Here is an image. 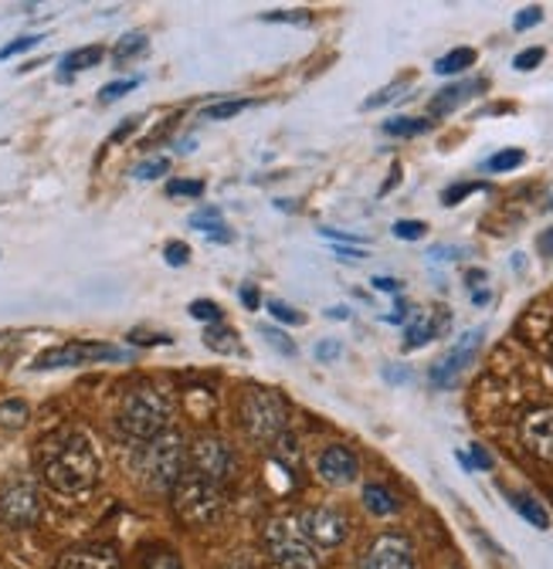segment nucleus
Instances as JSON below:
<instances>
[{
	"instance_id": "nucleus-1",
	"label": "nucleus",
	"mask_w": 553,
	"mask_h": 569,
	"mask_svg": "<svg viewBox=\"0 0 553 569\" xmlns=\"http://www.w3.org/2000/svg\"><path fill=\"white\" fill-rule=\"evenodd\" d=\"M38 471L58 495H82L99 478V458L92 441L79 431H58L38 448Z\"/></svg>"
},
{
	"instance_id": "nucleus-2",
	"label": "nucleus",
	"mask_w": 553,
	"mask_h": 569,
	"mask_svg": "<svg viewBox=\"0 0 553 569\" xmlns=\"http://www.w3.org/2000/svg\"><path fill=\"white\" fill-rule=\"evenodd\" d=\"M187 445L177 431H164L160 438L147 441L136 455V475L157 491H174L187 475Z\"/></svg>"
},
{
	"instance_id": "nucleus-3",
	"label": "nucleus",
	"mask_w": 553,
	"mask_h": 569,
	"mask_svg": "<svg viewBox=\"0 0 553 569\" xmlns=\"http://www.w3.org/2000/svg\"><path fill=\"white\" fill-rule=\"evenodd\" d=\"M170 423V400L160 390L140 387L122 397L119 403V431L132 441H154Z\"/></svg>"
},
{
	"instance_id": "nucleus-4",
	"label": "nucleus",
	"mask_w": 553,
	"mask_h": 569,
	"mask_svg": "<svg viewBox=\"0 0 553 569\" xmlns=\"http://www.w3.org/2000/svg\"><path fill=\"white\" fill-rule=\"evenodd\" d=\"M174 512L190 529L215 526L225 516V488L197 475H184L174 488Z\"/></svg>"
},
{
	"instance_id": "nucleus-5",
	"label": "nucleus",
	"mask_w": 553,
	"mask_h": 569,
	"mask_svg": "<svg viewBox=\"0 0 553 569\" xmlns=\"http://www.w3.org/2000/svg\"><path fill=\"white\" fill-rule=\"evenodd\" d=\"M238 413H241L245 435H248L255 445H268V441H275V438H283L286 420H289L286 400H283L279 393H275V390H261V387L245 390Z\"/></svg>"
},
{
	"instance_id": "nucleus-6",
	"label": "nucleus",
	"mask_w": 553,
	"mask_h": 569,
	"mask_svg": "<svg viewBox=\"0 0 553 569\" xmlns=\"http://www.w3.org/2000/svg\"><path fill=\"white\" fill-rule=\"evenodd\" d=\"M265 546L275 566L283 569H319V549L303 536L296 519H271L265 529Z\"/></svg>"
},
{
	"instance_id": "nucleus-7",
	"label": "nucleus",
	"mask_w": 553,
	"mask_h": 569,
	"mask_svg": "<svg viewBox=\"0 0 553 569\" xmlns=\"http://www.w3.org/2000/svg\"><path fill=\"white\" fill-rule=\"evenodd\" d=\"M187 461H190L197 478H207V481H215V485H225L235 475V455L215 435H200L194 441V448H187Z\"/></svg>"
},
{
	"instance_id": "nucleus-8",
	"label": "nucleus",
	"mask_w": 553,
	"mask_h": 569,
	"mask_svg": "<svg viewBox=\"0 0 553 569\" xmlns=\"http://www.w3.org/2000/svg\"><path fill=\"white\" fill-rule=\"evenodd\" d=\"M99 360H126V352L116 346H102V342H65V346L41 352L34 360V370L86 367V363H99Z\"/></svg>"
},
{
	"instance_id": "nucleus-9",
	"label": "nucleus",
	"mask_w": 553,
	"mask_h": 569,
	"mask_svg": "<svg viewBox=\"0 0 553 569\" xmlns=\"http://www.w3.org/2000/svg\"><path fill=\"white\" fill-rule=\"evenodd\" d=\"M482 339H486V329H468V332H462L458 339H455V346L442 356V360L432 367V383L435 387H442V390H448V387H455L458 383V377L472 367V360L478 356V349H482Z\"/></svg>"
},
{
	"instance_id": "nucleus-10",
	"label": "nucleus",
	"mask_w": 553,
	"mask_h": 569,
	"mask_svg": "<svg viewBox=\"0 0 553 569\" xmlns=\"http://www.w3.org/2000/svg\"><path fill=\"white\" fill-rule=\"evenodd\" d=\"M296 522H299L303 536H306L316 549H336V546L347 542V536H350L347 516L336 512V509H329V506L306 509Z\"/></svg>"
},
{
	"instance_id": "nucleus-11",
	"label": "nucleus",
	"mask_w": 553,
	"mask_h": 569,
	"mask_svg": "<svg viewBox=\"0 0 553 569\" xmlns=\"http://www.w3.org/2000/svg\"><path fill=\"white\" fill-rule=\"evenodd\" d=\"M41 519V495L28 481H14L0 491V522L8 529H31Z\"/></svg>"
},
{
	"instance_id": "nucleus-12",
	"label": "nucleus",
	"mask_w": 553,
	"mask_h": 569,
	"mask_svg": "<svg viewBox=\"0 0 553 569\" xmlns=\"http://www.w3.org/2000/svg\"><path fill=\"white\" fill-rule=\"evenodd\" d=\"M357 569H414V549L404 536L384 532L367 546Z\"/></svg>"
},
{
	"instance_id": "nucleus-13",
	"label": "nucleus",
	"mask_w": 553,
	"mask_h": 569,
	"mask_svg": "<svg viewBox=\"0 0 553 569\" xmlns=\"http://www.w3.org/2000/svg\"><path fill=\"white\" fill-rule=\"evenodd\" d=\"M520 438L536 458L553 461V407L530 410L520 423Z\"/></svg>"
},
{
	"instance_id": "nucleus-14",
	"label": "nucleus",
	"mask_w": 553,
	"mask_h": 569,
	"mask_svg": "<svg viewBox=\"0 0 553 569\" xmlns=\"http://www.w3.org/2000/svg\"><path fill=\"white\" fill-rule=\"evenodd\" d=\"M55 569H122L116 546L109 542H89V546H76L65 549L55 562Z\"/></svg>"
},
{
	"instance_id": "nucleus-15",
	"label": "nucleus",
	"mask_w": 553,
	"mask_h": 569,
	"mask_svg": "<svg viewBox=\"0 0 553 569\" xmlns=\"http://www.w3.org/2000/svg\"><path fill=\"white\" fill-rule=\"evenodd\" d=\"M361 475V461L350 448L333 445L319 455V478L326 485H354Z\"/></svg>"
},
{
	"instance_id": "nucleus-16",
	"label": "nucleus",
	"mask_w": 553,
	"mask_h": 569,
	"mask_svg": "<svg viewBox=\"0 0 553 569\" xmlns=\"http://www.w3.org/2000/svg\"><path fill=\"white\" fill-rule=\"evenodd\" d=\"M486 89V82H455V86H448V89H442V92H435V99L428 102V112L432 116H452L462 102H468L475 92H482Z\"/></svg>"
},
{
	"instance_id": "nucleus-17",
	"label": "nucleus",
	"mask_w": 553,
	"mask_h": 569,
	"mask_svg": "<svg viewBox=\"0 0 553 569\" xmlns=\"http://www.w3.org/2000/svg\"><path fill=\"white\" fill-rule=\"evenodd\" d=\"M435 332H438V326H435L432 312H414L404 326V349H422L425 342L435 339Z\"/></svg>"
},
{
	"instance_id": "nucleus-18",
	"label": "nucleus",
	"mask_w": 553,
	"mask_h": 569,
	"mask_svg": "<svg viewBox=\"0 0 553 569\" xmlns=\"http://www.w3.org/2000/svg\"><path fill=\"white\" fill-rule=\"evenodd\" d=\"M190 228H197L204 238L221 241V244L231 241V234H228V228H225V221H221V210H218V207H204V210H197L194 218H190Z\"/></svg>"
},
{
	"instance_id": "nucleus-19",
	"label": "nucleus",
	"mask_w": 553,
	"mask_h": 569,
	"mask_svg": "<svg viewBox=\"0 0 553 569\" xmlns=\"http://www.w3.org/2000/svg\"><path fill=\"white\" fill-rule=\"evenodd\" d=\"M510 506L530 522V526H536V529H550V516H546V509H543V502H536V498L530 495V491H513L510 495Z\"/></svg>"
},
{
	"instance_id": "nucleus-20",
	"label": "nucleus",
	"mask_w": 553,
	"mask_h": 569,
	"mask_svg": "<svg viewBox=\"0 0 553 569\" xmlns=\"http://www.w3.org/2000/svg\"><path fill=\"white\" fill-rule=\"evenodd\" d=\"M475 48H452L448 54H442L438 61H435V71L438 76H458V71H465V68H472L475 64Z\"/></svg>"
},
{
	"instance_id": "nucleus-21",
	"label": "nucleus",
	"mask_w": 553,
	"mask_h": 569,
	"mask_svg": "<svg viewBox=\"0 0 553 569\" xmlns=\"http://www.w3.org/2000/svg\"><path fill=\"white\" fill-rule=\"evenodd\" d=\"M364 506L374 516H394L397 512V498L384 485H367L364 488Z\"/></svg>"
},
{
	"instance_id": "nucleus-22",
	"label": "nucleus",
	"mask_w": 553,
	"mask_h": 569,
	"mask_svg": "<svg viewBox=\"0 0 553 569\" xmlns=\"http://www.w3.org/2000/svg\"><path fill=\"white\" fill-rule=\"evenodd\" d=\"M204 346L207 349H215V352H221V356H228V352H235L238 349V332L235 329H228V326H207L204 329Z\"/></svg>"
},
{
	"instance_id": "nucleus-23",
	"label": "nucleus",
	"mask_w": 553,
	"mask_h": 569,
	"mask_svg": "<svg viewBox=\"0 0 553 569\" xmlns=\"http://www.w3.org/2000/svg\"><path fill=\"white\" fill-rule=\"evenodd\" d=\"M102 48L99 44H86V48H76V51H68L65 58H61V68L65 71H86V68H96L99 61H102Z\"/></svg>"
},
{
	"instance_id": "nucleus-24",
	"label": "nucleus",
	"mask_w": 553,
	"mask_h": 569,
	"mask_svg": "<svg viewBox=\"0 0 553 569\" xmlns=\"http://www.w3.org/2000/svg\"><path fill=\"white\" fill-rule=\"evenodd\" d=\"M428 129H432L428 119H411V116H397V119H387V122H384V132H387V136H397V139L422 136V132H428Z\"/></svg>"
},
{
	"instance_id": "nucleus-25",
	"label": "nucleus",
	"mask_w": 553,
	"mask_h": 569,
	"mask_svg": "<svg viewBox=\"0 0 553 569\" xmlns=\"http://www.w3.org/2000/svg\"><path fill=\"white\" fill-rule=\"evenodd\" d=\"M144 51H147V34H144V31H129V34H122V38L116 41L112 58H116V61H129V58L144 54Z\"/></svg>"
},
{
	"instance_id": "nucleus-26",
	"label": "nucleus",
	"mask_w": 553,
	"mask_h": 569,
	"mask_svg": "<svg viewBox=\"0 0 553 569\" xmlns=\"http://www.w3.org/2000/svg\"><path fill=\"white\" fill-rule=\"evenodd\" d=\"M28 417H31V410H28V403L18 400V397H11V400L0 403V423H4V427H24Z\"/></svg>"
},
{
	"instance_id": "nucleus-27",
	"label": "nucleus",
	"mask_w": 553,
	"mask_h": 569,
	"mask_svg": "<svg viewBox=\"0 0 553 569\" xmlns=\"http://www.w3.org/2000/svg\"><path fill=\"white\" fill-rule=\"evenodd\" d=\"M411 89V76L407 79H397V82H391L387 89H381L377 96H371L367 102H364V109H381V106H391L394 99H401V92H407Z\"/></svg>"
},
{
	"instance_id": "nucleus-28",
	"label": "nucleus",
	"mask_w": 553,
	"mask_h": 569,
	"mask_svg": "<svg viewBox=\"0 0 553 569\" xmlns=\"http://www.w3.org/2000/svg\"><path fill=\"white\" fill-rule=\"evenodd\" d=\"M526 163V153L523 150H500L496 157H490V173H506V170H516Z\"/></svg>"
},
{
	"instance_id": "nucleus-29",
	"label": "nucleus",
	"mask_w": 553,
	"mask_h": 569,
	"mask_svg": "<svg viewBox=\"0 0 553 569\" xmlns=\"http://www.w3.org/2000/svg\"><path fill=\"white\" fill-rule=\"evenodd\" d=\"M251 102L248 99H235V102H215V106H207L204 109V119H211V122H218V119H235L238 112H245Z\"/></svg>"
},
{
	"instance_id": "nucleus-30",
	"label": "nucleus",
	"mask_w": 553,
	"mask_h": 569,
	"mask_svg": "<svg viewBox=\"0 0 553 569\" xmlns=\"http://www.w3.org/2000/svg\"><path fill=\"white\" fill-rule=\"evenodd\" d=\"M475 190H486V183H478V180H468V183H452V187H445L442 190V203L445 207H455V203H462L468 193H475Z\"/></svg>"
},
{
	"instance_id": "nucleus-31",
	"label": "nucleus",
	"mask_w": 553,
	"mask_h": 569,
	"mask_svg": "<svg viewBox=\"0 0 553 569\" xmlns=\"http://www.w3.org/2000/svg\"><path fill=\"white\" fill-rule=\"evenodd\" d=\"M190 316H194V319H200V322H211V326H218V322L225 319L221 306H218V302H207V299L190 302Z\"/></svg>"
},
{
	"instance_id": "nucleus-32",
	"label": "nucleus",
	"mask_w": 553,
	"mask_h": 569,
	"mask_svg": "<svg viewBox=\"0 0 553 569\" xmlns=\"http://www.w3.org/2000/svg\"><path fill=\"white\" fill-rule=\"evenodd\" d=\"M170 170V160L167 157H157V160H144L140 167L132 170V177L136 180H157V177H164Z\"/></svg>"
},
{
	"instance_id": "nucleus-33",
	"label": "nucleus",
	"mask_w": 553,
	"mask_h": 569,
	"mask_svg": "<svg viewBox=\"0 0 553 569\" xmlns=\"http://www.w3.org/2000/svg\"><path fill=\"white\" fill-rule=\"evenodd\" d=\"M268 312L279 319V322H286V326H303L306 322V316L299 312V309H293V306H286V302H279V299H271L268 302Z\"/></svg>"
},
{
	"instance_id": "nucleus-34",
	"label": "nucleus",
	"mask_w": 553,
	"mask_h": 569,
	"mask_svg": "<svg viewBox=\"0 0 553 569\" xmlns=\"http://www.w3.org/2000/svg\"><path fill=\"white\" fill-rule=\"evenodd\" d=\"M144 569H184V562H180V556H177V552H170V549H157V552H150V556H147Z\"/></svg>"
},
{
	"instance_id": "nucleus-35",
	"label": "nucleus",
	"mask_w": 553,
	"mask_h": 569,
	"mask_svg": "<svg viewBox=\"0 0 553 569\" xmlns=\"http://www.w3.org/2000/svg\"><path fill=\"white\" fill-rule=\"evenodd\" d=\"M425 231H428L425 221H397L394 224V238H401V241H422Z\"/></svg>"
},
{
	"instance_id": "nucleus-36",
	"label": "nucleus",
	"mask_w": 553,
	"mask_h": 569,
	"mask_svg": "<svg viewBox=\"0 0 553 569\" xmlns=\"http://www.w3.org/2000/svg\"><path fill=\"white\" fill-rule=\"evenodd\" d=\"M45 38L41 34H24V38H18V41H11V44H4V48H0V58H14V54H24V51H31V48H38Z\"/></svg>"
},
{
	"instance_id": "nucleus-37",
	"label": "nucleus",
	"mask_w": 553,
	"mask_h": 569,
	"mask_svg": "<svg viewBox=\"0 0 553 569\" xmlns=\"http://www.w3.org/2000/svg\"><path fill=\"white\" fill-rule=\"evenodd\" d=\"M136 86H140V79H119V82H109V86L99 92V99H102V102H116V99H122L126 92H132Z\"/></svg>"
},
{
	"instance_id": "nucleus-38",
	"label": "nucleus",
	"mask_w": 553,
	"mask_h": 569,
	"mask_svg": "<svg viewBox=\"0 0 553 569\" xmlns=\"http://www.w3.org/2000/svg\"><path fill=\"white\" fill-rule=\"evenodd\" d=\"M261 21H268V24H309V14L306 11H268V14H261Z\"/></svg>"
},
{
	"instance_id": "nucleus-39",
	"label": "nucleus",
	"mask_w": 553,
	"mask_h": 569,
	"mask_svg": "<svg viewBox=\"0 0 553 569\" xmlns=\"http://www.w3.org/2000/svg\"><path fill=\"white\" fill-rule=\"evenodd\" d=\"M261 336L275 346V349H279L283 356H296V342L293 339H286L279 329H271V326H261Z\"/></svg>"
},
{
	"instance_id": "nucleus-40",
	"label": "nucleus",
	"mask_w": 553,
	"mask_h": 569,
	"mask_svg": "<svg viewBox=\"0 0 553 569\" xmlns=\"http://www.w3.org/2000/svg\"><path fill=\"white\" fill-rule=\"evenodd\" d=\"M167 193L170 197H200L204 193V183L200 180H170L167 183Z\"/></svg>"
},
{
	"instance_id": "nucleus-41",
	"label": "nucleus",
	"mask_w": 553,
	"mask_h": 569,
	"mask_svg": "<svg viewBox=\"0 0 553 569\" xmlns=\"http://www.w3.org/2000/svg\"><path fill=\"white\" fill-rule=\"evenodd\" d=\"M543 54H546L543 48H526V51H520V54L513 58V68H516V71H533V68L543 61Z\"/></svg>"
},
{
	"instance_id": "nucleus-42",
	"label": "nucleus",
	"mask_w": 553,
	"mask_h": 569,
	"mask_svg": "<svg viewBox=\"0 0 553 569\" xmlns=\"http://www.w3.org/2000/svg\"><path fill=\"white\" fill-rule=\"evenodd\" d=\"M543 21V8H523L516 18H513V28L516 31H530V28H536Z\"/></svg>"
},
{
	"instance_id": "nucleus-43",
	"label": "nucleus",
	"mask_w": 553,
	"mask_h": 569,
	"mask_svg": "<svg viewBox=\"0 0 553 569\" xmlns=\"http://www.w3.org/2000/svg\"><path fill=\"white\" fill-rule=\"evenodd\" d=\"M339 352H343V342H339V339H323V342H316V360H319V363H333Z\"/></svg>"
},
{
	"instance_id": "nucleus-44",
	"label": "nucleus",
	"mask_w": 553,
	"mask_h": 569,
	"mask_svg": "<svg viewBox=\"0 0 553 569\" xmlns=\"http://www.w3.org/2000/svg\"><path fill=\"white\" fill-rule=\"evenodd\" d=\"M164 254H167L170 264H187V261H190V248H187L184 241H170V244L164 248Z\"/></svg>"
},
{
	"instance_id": "nucleus-45",
	"label": "nucleus",
	"mask_w": 553,
	"mask_h": 569,
	"mask_svg": "<svg viewBox=\"0 0 553 569\" xmlns=\"http://www.w3.org/2000/svg\"><path fill=\"white\" fill-rule=\"evenodd\" d=\"M319 234H323V238H329V241H336L339 248H343V244H357V248L364 244V238L347 234V231H336V228H319Z\"/></svg>"
},
{
	"instance_id": "nucleus-46",
	"label": "nucleus",
	"mask_w": 553,
	"mask_h": 569,
	"mask_svg": "<svg viewBox=\"0 0 553 569\" xmlns=\"http://www.w3.org/2000/svg\"><path fill=\"white\" fill-rule=\"evenodd\" d=\"M374 289H377V292L397 296V292H401V281H397V278H387V274H377V278H374Z\"/></svg>"
},
{
	"instance_id": "nucleus-47",
	"label": "nucleus",
	"mask_w": 553,
	"mask_h": 569,
	"mask_svg": "<svg viewBox=\"0 0 553 569\" xmlns=\"http://www.w3.org/2000/svg\"><path fill=\"white\" fill-rule=\"evenodd\" d=\"M129 339H132L136 346H167V342H170V336H140V332H132Z\"/></svg>"
},
{
	"instance_id": "nucleus-48",
	"label": "nucleus",
	"mask_w": 553,
	"mask_h": 569,
	"mask_svg": "<svg viewBox=\"0 0 553 569\" xmlns=\"http://www.w3.org/2000/svg\"><path fill=\"white\" fill-rule=\"evenodd\" d=\"M472 461H475L478 468H493V458H490V451L482 448V445H472Z\"/></svg>"
},
{
	"instance_id": "nucleus-49",
	"label": "nucleus",
	"mask_w": 553,
	"mask_h": 569,
	"mask_svg": "<svg viewBox=\"0 0 553 569\" xmlns=\"http://www.w3.org/2000/svg\"><path fill=\"white\" fill-rule=\"evenodd\" d=\"M536 248H540V254H543V258H553V228L540 234V241H536Z\"/></svg>"
},
{
	"instance_id": "nucleus-50",
	"label": "nucleus",
	"mask_w": 553,
	"mask_h": 569,
	"mask_svg": "<svg viewBox=\"0 0 553 569\" xmlns=\"http://www.w3.org/2000/svg\"><path fill=\"white\" fill-rule=\"evenodd\" d=\"M336 254H339L343 261H361V258H367L364 248H336Z\"/></svg>"
},
{
	"instance_id": "nucleus-51",
	"label": "nucleus",
	"mask_w": 553,
	"mask_h": 569,
	"mask_svg": "<svg viewBox=\"0 0 553 569\" xmlns=\"http://www.w3.org/2000/svg\"><path fill=\"white\" fill-rule=\"evenodd\" d=\"M136 129V119H126V126H119L116 132H112V142H119V139H126L129 132Z\"/></svg>"
},
{
	"instance_id": "nucleus-52",
	"label": "nucleus",
	"mask_w": 553,
	"mask_h": 569,
	"mask_svg": "<svg viewBox=\"0 0 553 569\" xmlns=\"http://www.w3.org/2000/svg\"><path fill=\"white\" fill-rule=\"evenodd\" d=\"M241 299H245V306H248V309H255V306H258V296H255L251 284H245V289H241Z\"/></svg>"
},
{
	"instance_id": "nucleus-53",
	"label": "nucleus",
	"mask_w": 553,
	"mask_h": 569,
	"mask_svg": "<svg viewBox=\"0 0 553 569\" xmlns=\"http://www.w3.org/2000/svg\"><path fill=\"white\" fill-rule=\"evenodd\" d=\"M326 316L329 319H350V309L347 306H333V309H326Z\"/></svg>"
},
{
	"instance_id": "nucleus-54",
	"label": "nucleus",
	"mask_w": 553,
	"mask_h": 569,
	"mask_svg": "<svg viewBox=\"0 0 553 569\" xmlns=\"http://www.w3.org/2000/svg\"><path fill=\"white\" fill-rule=\"evenodd\" d=\"M387 380H391V383H407L411 373H407V370H387Z\"/></svg>"
},
{
	"instance_id": "nucleus-55",
	"label": "nucleus",
	"mask_w": 553,
	"mask_h": 569,
	"mask_svg": "<svg viewBox=\"0 0 553 569\" xmlns=\"http://www.w3.org/2000/svg\"><path fill=\"white\" fill-rule=\"evenodd\" d=\"M550 210H553V203H550Z\"/></svg>"
}]
</instances>
